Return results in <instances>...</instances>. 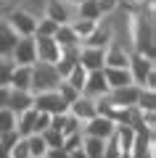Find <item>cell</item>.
Wrapping results in <instances>:
<instances>
[{
    "instance_id": "9a60e30c",
    "label": "cell",
    "mask_w": 156,
    "mask_h": 158,
    "mask_svg": "<svg viewBox=\"0 0 156 158\" xmlns=\"http://www.w3.org/2000/svg\"><path fill=\"white\" fill-rule=\"evenodd\" d=\"M16 135L19 137L37 135V111L34 108H29V111H24V113L16 116Z\"/></svg>"
},
{
    "instance_id": "603a6c76",
    "label": "cell",
    "mask_w": 156,
    "mask_h": 158,
    "mask_svg": "<svg viewBox=\"0 0 156 158\" xmlns=\"http://www.w3.org/2000/svg\"><path fill=\"white\" fill-rule=\"evenodd\" d=\"M85 79H87V71H85V69H82V66H79V63H77V66H74L72 71H69V77L64 79V82H66L69 87H74V90H77L79 95H82V87H85Z\"/></svg>"
},
{
    "instance_id": "8fae6325",
    "label": "cell",
    "mask_w": 156,
    "mask_h": 158,
    "mask_svg": "<svg viewBox=\"0 0 156 158\" xmlns=\"http://www.w3.org/2000/svg\"><path fill=\"white\" fill-rule=\"evenodd\" d=\"M103 56H106L103 48H79L77 61L85 71H100L103 69Z\"/></svg>"
},
{
    "instance_id": "52a82bcc",
    "label": "cell",
    "mask_w": 156,
    "mask_h": 158,
    "mask_svg": "<svg viewBox=\"0 0 156 158\" xmlns=\"http://www.w3.org/2000/svg\"><path fill=\"white\" fill-rule=\"evenodd\" d=\"M82 95L90 98V100H100V98L109 95V85H106V77H103V69H100V71H87Z\"/></svg>"
},
{
    "instance_id": "cb8c5ba5",
    "label": "cell",
    "mask_w": 156,
    "mask_h": 158,
    "mask_svg": "<svg viewBox=\"0 0 156 158\" xmlns=\"http://www.w3.org/2000/svg\"><path fill=\"white\" fill-rule=\"evenodd\" d=\"M135 108H138V111H154V108H156V90H145V87H140Z\"/></svg>"
},
{
    "instance_id": "ac0fdd59",
    "label": "cell",
    "mask_w": 156,
    "mask_h": 158,
    "mask_svg": "<svg viewBox=\"0 0 156 158\" xmlns=\"http://www.w3.org/2000/svg\"><path fill=\"white\" fill-rule=\"evenodd\" d=\"M8 90H11V87H8ZM32 103H34V95H32V92H16V90H11V95H8V111H13V113L19 116V113L29 111Z\"/></svg>"
},
{
    "instance_id": "484cf974",
    "label": "cell",
    "mask_w": 156,
    "mask_h": 158,
    "mask_svg": "<svg viewBox=\"0 0 156 158\" xmlns=\"http://www.w3.org/2000/svg\"><path fill=\"white\" fill-rule=\"evenodd\" d=\"M58 29V24H53L50 19L45 16H37V29H34V37H53Z\"/></svg>"
},
{
    "instance_id": "9c48e42d",
    "label": "cell",
    "mask_w": 156,
    "mask_h": 158,
    "mask_svg": "<svg viewBox=\"0 0 156 158\" xmlns=\"http://www.w3.org/2000/svg\"><path fill=\"white\" fill-rule=\"evenodd\" d=\"M117 124H114L111 118H103V116H95L90 118L87 124H82V135L85 137H98V140H109L114 135Z\"/></svg>"
},
{
    "instance_id": "d6986e66",
    "label": "cell",
    "mask_w": 156,
    "mask_h": 158,
    "mask_svg": "<svg viewBox=\"0 0 156 158\" xmlns=\"http://www.w3.org/2000/svg\"><path fill=\"white\" fill-rule=\"evenodd\" d=\"M16 42H19L16 32H13V29L6 24V19H3V24H0V58H11Z\"/></svg>"
},
{
    "instance_id": "4fadbf2b",
    "label": "cell",
    "mask_w": 156,
    "mask_h": 158,
    "mask_svg": "<svg viewBox=\"0 0 156 158\" xmlns=\"http://www.w3.org/2000/svg\"><path fill=\"white\" fill-rule=\"evenodd\" d=\"M138 92H140L138 85H127V87H122V90H111L106 98L111 100V106H117V108H135Z\"/></svg>"
},
{
    "instance_id": "e575fe53",
    "label": "cell",
    "mask_w": 156,
    "mask_h": 158,
    "mask_svg": "<svg viewBox=\"0 0 156 158\" xmlns=\"http://www.w3.org/2000/svg\"><path fill=\"white\" fill-rule=\"evenodd\" d=\"M3 19H6V13H3V11H0V24H3Z\"/></svg>"
},
{
    "instance_id": "836d02e7",
    "label": "cell",
    "mask_w": 156,
    "mask_h": 158,
    "mask_svg": "<svg viewBox=\"0 0 156 158\" xmlns=\"http://www.w3.org/2000/svg\"><path fill=\"white\" fill-rule=\"evenodd\" d=\"M8 95H11V90L8 87H0V111L8 108Z\"/></svg>"
},
{
    "instance_id": "5bb4252c",
    "label": "cell",
    "mask_w": 156,
    "mask_h": 158,
    "mask_svg": "<svg viewBox=\"0 0 156 158\" xmlns=\"http://www.w3.org/2000/svg\"><path fill=\"white\" fill-rule=\"evenodd\" d=\"M69 116H74L79 121V124H87L90 118H95L98 113H95V100H90V98L79 95L77 100L69 106Z\"/></svg>"
},
{
    "instance_id": "5b68a950",
    "label": "cell",
    "mask_w": 156,
    "mask_h": 158,
    "mask_svg": "<svg viewBox=\"0 0 156 158\" xmlns=\"http://www.w3.org/2000/svg\"><path fill=\"white\" fill-rule=\"evenodd\" d=\"M13 66H34L37 63V53H34V37H19L16 48L11 53Z\"/></svg>"
},
{
    "instance_id": "ba28073f",
    "label": "cell",
    "mask_w": 156,
    "mask_h": 158,
    "mask_svg": "<svg viewBox=\"0 0 156 158\" xmlns=\"http://www.w3.org/2000/svg\"><path fill=\"white\" fill-rule=\"evenodd\" d=\"M34 53H37V63H53L61 58V48L56 45L53 37H34Z\"/></svg>"
},
{
    "instance_id": "7402d4cb",
    "label": "cell",
    "mask_w": 156,
    "mask_h": 158,
    "mask_svg": "<svg viewBox=\"0 0 156 158\" xmlns=\"http://www.w3.org/2000/svg\"><path fill=\"white\" fill-rule=\"evenodd\" d=\"M103 148H106V140H98V137H85L82 140V153L87 158H103Z\"/></svg>"
},
{
    "instance_id": "83f0119b",
    "label": "cell",
    "mask_w": 156,
    "mask_h": 158,
    "mask_svg": "<svg viewBox=\"0 0 156 158\" xmlns=\"http://www.w3.org/2000/svg\"><path fill=\"white\" fill-rule=\"evenodd\" d=\"M95 27H98L95 21H85V19H74V21H72V29H74V34L79 37V42H82V40L87 37V34L93 32Z\"/></svg>"
},
{
    "instance_id": "7c38bea8",
    "label": "cell",
    "mask_w": 156,
    "mask_h": 158,
    "mask_svg": "<svg viewBox=\"0 0 156 158\" xmlns=\"http://www.w3.org/2000/svg\"><path fill=\"white\" fill-rule=\"evenodd\" d=\"M127 63H130V50L124 45L111 42L103 56V69H127Z\"/></svg>"
},
{
    "instance_id": "44dd1931",
    "label": "cell",
    "mask_w": 156,
    "mask_h": 158,
    "mask_svg": "<svg viewBox=\"0 0 156 158\" xmlns=\"http://www.w3.org/2000/svg\"><path fill=\"white\" fill-rule=\"evenodd\" d=\"M74 19H85V21H103L100 16V8H98V0H82L77 8H74Z\"/></svg>"
},
{
    "instance_id": "e0dca14e",
    "label": "cell",
    "mask_w": 156,
    "mask_h": 158,
    "mask_svg": "<svg viewBox=\"0 0 156 158\" xmlns=\"http://www.w3.org/2000/svg\"><path fill=\"white\" fill-rule=\"evenodd\" d=\"M103 77H106L109 92H111V90H122V87L132 85V77H130L127 69H103Z\"/></svg>"
},
{
    "instance_id": "8992f818",
    "label": "cell",
    "mask_w": 156,
    "mask_h": 158,
    "mask_svg": "<svg viewBox=\"0 0 156 158\" xmlns=\"http://www.w3.org/2000/svg\"><path fill=\"white\" fill-rule=\"evenodd\" d=\"M111 42H114L111 24H109V21H98V27H95L93 32H90L82 42H79V48H103V50H106Z\"/></svg>"
},
{
    "instance_id": "d6a6232c",
    "label": "cell",
    "mask_w": 156,
    "mask_h": 158,
    "mask_svg": "<svg viewBox=\"0 0 156 158\" xmlns=\"http://www.w3.org/2000/svg\"><path fill=\"white\" fill-rule=\"evenodd\" d=\"M45 158H69V153L64 150V148H50V150L45 153Z\"/></svg>"
},
{
    "instance_id": "7a4b0ae2",
    "label": "cell",
    "mask_w": 156,
    "mask_h": 158,
    "mask_svg": "<svg viewBox=\"0 0 156 158\" xmlns=\"http://www.w3.org/2000/svg\"><path fill=\"white\" fill-rule=\"evenodd\" d=\"M6 24L16 32V37H34L37 29V16L29 13L27 8H13L11 13H6Z\"/></svg>"
},
{
    "instance_id": "f546056e",
    "label": "cell",
    "mask_w": 156,
    "mask_h": 158,
    "mask_svg": "<svg viewBox=\"0 0 156 158\" xmlns=\"http://www.w3.org/2000/svg\"><path fill=\"white\" fill-rule=\"evenodd\" d=\"M13 69H16V66H13V61H11V58H0V87H8Z\"/></svg>"
},
{
    "instance_id": "4dcf8cb0",
    "label": "cell",
    "mask_w": 156,
    "mask_h": 158,
    "mask_svg": "<svg viewBox=\"0 0 156 158\" xmlns=\"http://www.w3.org/2000/svg\"><path fill=\"white\" fill-rule=\"evenodd\" d=\"M82 140H85V135L82 132H77V135H69V137H64V150L66 153H72V150H79L82 148Z\"/></svg>"
},
{
    "instance_id": "3957f363",
    "label": "cell",
    "mask_w": 156,
    "mask_h": 158,
    "mask_svg": "<svg viewBox=\"0 0 156 158\" xmlns=\"http://www.w3.org/2000/svg\"><path fill=\"white\" fill-rule=\"evenodd\" d=\"M32 108H34L37 113H48V116H58V113H66V111H69V106L58 98L56 90H50V92H37V95H34Z\"/></svg>"
},
{
    "instance_id": "4316f807",
    "label": "cell",
    "mask_w": 156,
    "mask_h": 158,
    "mask_svg": "<svg viewBox=\"0 0 156 158\" xmlns=\"http://www.w3.org/2000/svg\"><path fill=\"white\" fill-rule=\"evenodd\" d=\"M8 132H16V113L3 108L0 111V135H8Z\"/></svg>"
},
{
    "instance_id": "30bf717a",
    "label": "cell",
    "mask_w": 156,
    "mask_h": 158,
    "mask_svg": "<svg viewBox=\"0 0 156 158\" xmlns=\"http://www.w3.org/2000/svg\"><path fill=\"white\" fill-rule=\"evenodd\" d=\"M45 19H50L53 24H72L74 21V8L66 6L64 0H48V6H45Z\"/></svg>"
},
{
    "instance_id": "ffe728a7",
    "label": "cell",
    "mask_w": 156,
    "mask_h": 158,
    "mask_svg": "<svg viewBox=\"0 0 156 158\" xmlns=\"http://www.w3.org/2000/svg\"><path fill=\"white\" fill-rule=\"evenodd\" d=\"M53 40H56V45L61 48V50H69V48H79V37L74 34L72 24H61V27L56 29V34H53Z\"/></svg>"
},
{
    "instance_id": "d4e9b609",
    "label": "cell",
    "mask_w": 156,
    "mask_h": 158,
    "mask_svg": "<svg viewBox=\"0 0 156 158\" xmlns=\"http://www.w3.org/2000/svg\"><path fill=\"white\" fill-rule=\"evenodd\" d=\"M24 140H27V148H29V158H45L48 145L42 142L40 135H29V137H24Z\"/></svg>"
},
{
    "instance_id": "1f68e13d",
    "label": "cell",
    "mask_w": 156,
    "mask_h": 158,
    "mask_svg": "<svg viewBox=\"0 0 156 158\" xmlns=\"http://www.w3.org/2000/svg\"><path fill=\"white\" fill-rule=\"evenodd\" d=\"M11 158H29V148H27V140L24 137H19L16 145L11 148Z\"/></svg>"
},
{
    "instance_id": "2e32d148",
    "label": "cell",
    "mask_w": 156,
    "mask_h": 158,
    "mask_svg": "<svg viewBox=\"0 0 156 158\" xmlns=\"http://www.w3.org/2000/svg\"><path fill=\"white\" fill-rule=\"evenodd\" d=\"M8 87L16 92H29V87H32V66H16L11 74Z\"/></svg>"
},
{
    "instance_id": "277c9868",
    "label": "cell",
    "mask_w": 156,
    "mask_h": 158,
    "mask_svg": "<svg viewBox=\"0 0 156 158\" xmlns=\"http://www.w3.org/2000/svg\"><path fill=\"white\" fill-rule=\"evenodd\" d=\"M127 71H130V77H132V85L143 87V82L148 79V74H154V71H156L154 58H145V56H140V53H130Z\"/></svg>"
},
{
    "instance_id": "6da1fadb",
    "label": "cell",
    "mask_w": 156,
    "mask_h": 158,
    "mask_svg": "<svg viewBox=\"0 0 156 158\" xmlns=\"http://www.w3.org/2000/svg\"><path fill=\"white\" fill-rule=\"evenodd\" d=\"M58 82H61V77H58L56 66L53 63H34L32 66V87H29V92L32 95H37V92H50L56 90Z\"/></svg>"
},
{
    "instance_id": "f1b7e54d",
    "label": "cell",
    "mask_w": 156,
    "mask_h": 158,
    "mask_svg": "<svg viewBox=\"0 0 156 158\" xmlns=\"http://www.w3.org/2000/svg\"><path fill=\"white\" fill-rule=\"evenodd\" d=\"M40 137H42V142L48 145V150H50V148H61L64 145V135H61V132H56V129H50V127Z\"/></svg>"
}]
</instances>
